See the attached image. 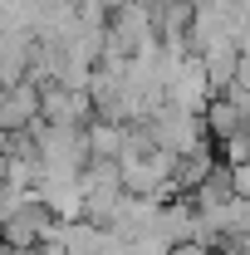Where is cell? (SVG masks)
Segmentation results:
<instances>
[{"instance_id":"6da1fadb","label":"cell","mask_w":250,"mask_h":255,"mask_svg":"<svg viewBox=\"0 0 250 255\" xmlns=\"http://www.w3.org/2000/svg\"><path fill=\"white\" fill-rule=\"evenodd\" d=\"M147 128H152L157 147H172L177 157H187V152H196V147L216 142L211 128H206V113H191V108H177V103H167L157 118H147Z\"/></svg>"},{"instance_id":"7a4b0ae2","label":"cell","mask_w":250,"mask_h":255,"mask_svg":"<svg viewBox=\"0 0 250 255\" xmlns=\"http://www.w3.org/2000/svg\"><path fill=\"white\" fill-rule=\"evenodd\" d=\"M54 221H59V216H54V211L44 206V196L34 191L20 211H10V216H5V246H15V251H39V246L49 241Z\"/></svg>"},{"instance_id":"3957f363","label":"cell","mask_w":250,"mask_h":255,"mask_svg":"<svg viewBox=\"0 0 250 255\" xmlns=\"http://www.w3.org/2000/svg\"><path fill=\"white\" fill-rule=\"evenodd\" d=\"M34 118H44V84L39 79H20L5 89V108H0V128L5 132H25Z\"/></svg>"},{"instance_id":"277c9868","label":"cell","mask_w":250,"mask_h":255,"mask_svg":"<svg viewBox=\"0 0 250 255\" xmlns=\"http://www.w3.org/2000/svg\"><path fill=\"white\" fill-rule=\"evenodd\" d=\"M216 162H221V157H216V142H206V147L187 152V157L177 162V191H187V196H191V191L216 172Z\"/></svg>"},{"instance_id":"5b68a950","label":"cell","mask_w":250,"mask_h":255,"mask_svg":"<svg viewBox=\"0 0 250 255\" xmlns=\"http://www.w3.org/2000/svg\"><path fill=\"white\" fill-rule=\"evenodd\" d=\"M206 128H211V137H216V147L226 142V137H236V132H246L250 128V118L231 103L226 94H216L211 98V108H206Z\"/></svg>"},{"instance_id":"8992f818","label":"cell","mask_w":250,"mask_h":255,"mask_svg":"<svg viewBox=\"0 0 250 255\" xmlns=\"http://www.w3.org/2000/svg\"><path fill=\"white\" fill-rule=\"evenodd\" d=\"M127 128H132V123L94 118V123H89V147H94V157H123V147H127Z\"/></svg>"},{"instance_id":"52a82bcc","label":"cell","mask_w":250,"mask_h":255,"mask_svg":"<svg viewBox=\"0 0 250 255\" xmlns=\"http://www.w3.org/2000/svg\"><path fill=\"white\" fill-rule=\"evenodd\" d=\"M172 236L162 231V226H152V231H142V236H132V255H172Z\"/></svg>"},{"instance_id":"ba28073f","label":"cell","mask_w":250,"mask_h":255,"mask_svg":"<svg viewBox=\"0 0 250 255\" xmlns=\"http://www.w3.org/2000/svg\"><path fill=\"white\" fill-rule=\"evenodd\" d=\"M221 157L231 162V167H236V162H250V128H246V132H236V137H226V142H221Z\"/></svg>"},{"instance_id":"9c48e42d","label":"cell","mask_w":250,"mask_h":255,"mask_svg":"<svg viewBox=\"0 0 250 255\" xmlns=\"http://www.w3.org/2000/svg\"><path fill=\"white\" fill-rule=\"evenodd\" d=\"M172 255H216V251H211L206 241H177V246H172Z\"/></svg>"},{"instance_id":"30bf717a","label":"cell","mask_w":250,"mask_h":255,"mask_svg":"<svg viewBox=\"0 0 250 255\" xmlns=\"http://www.w3.org/2000/svg\"><path fill=\"white\" fill-rule=\"evenodd\" d=\"M89 10H98V15H113V10H123L127 0H84Z\"/></svg>"},{"instance_id":"8fae6325","label":"cell","mask_w":250,"mask_h":255,"mask_svg":"<svg viewBox=\"0 0 250 255\" xmlns=\"http://www.w3.org/2000/svg\"><path fill=\"white\" fill-rule=\"evenodd\" d=\"M246 231H250V221H246Z\"/></svg>"}]
</instances>
